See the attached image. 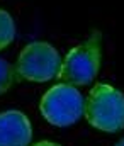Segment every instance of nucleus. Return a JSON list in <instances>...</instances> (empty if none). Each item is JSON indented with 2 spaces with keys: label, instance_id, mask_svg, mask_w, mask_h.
<instances>
[{
  "label": "nucleus",
  "instance_id": "1a4fd4ad",
  "mask_svg": "<svg viewBox=\"0 0 124 146\" xmlns=\"http://www.w3.org/2000/svg\"><path fill=\"white\" fill-rule=\"evenodd\" d=\"M116 146H124V138H123V139H119V141L116 143Z\"/></svg>",
  "mask_w": 124,
  "mask_h": 146
},
{
  "label": "nucleus",
  "instance_id": "6e6552de",
  "mask_svg": "<svg viewBox=\"0 0 124 146\" xmlns=\"http://www.w3.org/2000/svg\"><path fill=\"white\" fill-rule=\"evenodd\" d=\"M32 146H60L58 143H53V141H39V143H36V145Z\"/></svg>",
  "mask_w": 124,
  "mask_h": 146
},
{
  "label": "nucleus",
  "instance_id": "423d86ee",
  "mask_svg": "<svg viewBox=\"0 0 124 146\" xmlns=\"http://www.w3.org/2000/svg\"><path fill=\"white\" fill-rule=\"evenodd\" d=\"M15 37V24L9 12L0 9V49L7 48Z\"/></svg>",
  "mask_w": 124,
  "mask_h": 146
},
{
  "label": "nucleus",
  "instance_id": "20e7f679",
  "mask_svg": "<svg viewBox=\"0 0 124 146\" xmlns=\"http://www.w3.org/2000/svg\"><path fill=\"white\" fill-rule=\"evenodd\" d=\"M60 66L61 60L58 51L44 41H34L21 51L15 73L17 78L26 82L44 83L58 75Z\"/></svg>",
  "mask_w": 124,
  "mask_h": 146
},
{
  "label": "nucleus",
  "instance_id": "7ed1b4c3",
  "mask_svg": "<svg viewBox=\"0 0 124 146\" xmlns=\"http://www.w3.org/2000/svg\"><path fill=\"white\" fill-rule=\"evenodd\" d=\"M83 97L77 87L58 83L42 95L39 109L49 124L66 127L75 124L83 115Z\"/></svg>",
  "mask_w": 124,
  "mask_h": 146
},
{
  "label": "nucleus",
  "instance_id": "f03ea898",
  "mask_svg": "<svg viewBox=\"0 0 124 146\" xmlns=\"http://www.w3.org/2000/svg\"><path fill=\"white\" fill-rule=\"evenodd\" d=\"M100 33L93 31L85 42L73 48L63 60L56 76L73 87L93 82L100 66Z\"/></svg>",
  "mask_w": 124,
  "mask_h": 146
},
{
  "label": "nucleus",
  "instance_id": "0eeeda50",
  "mask_svg": "<svg viewBox=\"0 0 124 146\" xmlns=\"http://www.w3.org/2000/svg\"><path fill=\"white\" fill-rule=\"evenodd\" d=\"M17 78V73H15V68H12V65L5 60L0 58V95L5 94L12 83L15 82Z\"/></svg>",
  "mask_w": 124,
  "mask_h": 146
},
{
  "label": "nucleus",
  "instance_id": "f257e3e1",
  "mask_svg": "<svg viewBox=\"0 0 124 146\" xmlns=\"http://www.w3.org/2000/svg\"><path fill=\"white\" fill-rule=\"evenodd\" d=\"M87 122L104 133L124 129V94L107 83H97L83 104Z\"/></svg>",
  "mask_w": 124,
  "mask_h": 146
},
{
  "label": "nucleus",
  "instance_id": "39448f33",
  "mask_svg": "<svg viewBox=\"0 0 124 146\" xmlns=\"http://www.w3.org/2000/svg\"><path fill=\"white\" fill-rule=\"evenodd\" d=\"M32 138V126L19 110L0 112V146H27Z\"/></svg>",
  "mask_w": 124,
  "mask_h": 146
}]
</instances>
